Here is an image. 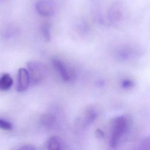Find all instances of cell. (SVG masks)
Returning a JSON list of instances; mask_svg holds the SVG:
<instances>
[{
    "instance_id": "obj_12",
    "label": "cell",
    "mask_w": 150,
    "mask_h": 150,
    "mask_svg": "<svg viewBox=\"0 0 150 150\" xmlns=\"http://www.w3.org/2000/svg\"><path fill=\"white\" fill-rule=\"evenodd\" d=\"M134 85V83L130 79H125L121 83V86L123 88H129Z\"/></svg>"
},
{
    "instance_id": "obj_1",
    "label": "cell",
    "mask_w": 150,
    "mask_h": 150,
    "mask_svg": "<svg viewBox=\"0 0 150 150\" xmlns=\"http://www.w3.org/2000/svg\"><path fill=\"white\" fill-rule=\"evenodd\" d=\"M131 118L128 115H121L114 118L111 124L110 146L115 148L120 142L123 136L129 130Z\"/></svg>"
},
{
    "instance_id": "obj_9",
    "label": "cell",
    "mask_w": 150,
    "mask_h": 150,
    "mask_svg": "<svg viewBox=\"0 0 150 150\" xmlns=\"http://www.w3.org/2000/svg\"><path fill=\"white\" fill-rule=\"evenodd\" d=\"M41 122L42 124L46 127L50 128L53 127L55 124V118L50 114H44L41 117Z\"/></svg>"
},
{
    "instance_id": "obj_2",
    "label": "cell",
    "mask_w": 150,
    "mask_h": 150,
    "mask_svg": "<svg viewBox=\"0 0 150 150\" xmlns=\"http://www.w3.org/2000/svg\"><path fill=\"white\" fill-rule=\"evenodd\" d=\"M28 68L30 83L32 85L39 84L47 76V70L46 67L38 62L30 61L28 62Z\"/></svg>"
},
{
    "instance_id": "obj_4",
    "label": "cell",
    "mask_w": 150,
    "mask_h": 150,
    "mask_svg": "<svg viewBox=\"0 0 150 150\" xmlns=\"http://www.w3.org/2000/svg\"><path fill=\"white\" fill-rule=\"evenodd\" d=\"M30 84V78L28 70L20 68L18 70L17 77L16 89L18 92L25 91Z\"/></svg>"
},
{
    "instance_id": "obj_3",
    "label": "cell",
    "mask_w": 150,
    "mask_h": 150,
    "mask_svg": "<svg viewBox=\"0 0 150 150\" xmlns=\"http://www.w3.org/2000/svg\"><path fill=\"white\" fill-rule=\"evenodd\" d=\"M37 12L42 16L50 17L54 13V7L53 3L49 0H39L35 5Z\"/></svg>"
},
{
    "instance_id": "obj_10",
    "label": "cell",
    "mask_w": 150,
    "mask_h": 150,
    "mask_svg": "<svg viewBox=\"0 0 150 150\" xmlns=\"http://www.w3.org/2000/svg\"><path fill=\"white\" fill-rule=\"evenodd\" d=\"M0 128L4 130H11L12 128V125L9 121L0 118Z\"/></svg>"
},
{
    "instance_id": "obj_8",
    "label": "cell",
    "mask_w": 150,
    "mask_h": 150,
    "mask_svg": "<svg viewBox=\"0 0 150 150\" xmlns=\"http://www.w3.org/2000/svg\"><path fill=\"white\" fill-rule=\"evenodd\" d=\"M61 142L56 137H50L47 141V147L50 150H57L61 149Z\"/></svg>"
},
{
    "instance_id": "obj_11",
    "label": "cell",
    "mask_w": 150,
    "mask_h": 150,
    "mask_svg": "<svg viewBox=\"0 0 150 150\" xmlns=\"http://www.w3.org/2000/svg\"><path fill=\"white\" fill-rule=\"evenodd\" d=\"M42 32L43 34V36L45 38V39L46 41H49L50 39V30L49 27L47 25H43L42 27Z\"/></svg>"
},
{
    "instance_id": "obj_7",
    "label": "cell",
    "mask_w": 150,
    "mask_h": 150,
    "mask_svg": "<svg viewBox=\"0 0 150 150\" xmlns=\"http://www.w3.org/2000/svg\"><path fill=\"white\" fill-rule=\"evenodd\" d=\"M97 113L93 108H88L87 109L83 115L82 122L84 126H87L91 124L96 119Z\"/></svg>"
},
{
    "instance_id": "obj_5",
    "label": "cell",
    "mask_w": 150,
    "mask_h": 150,
    "mask_svg": "<svg viewBox=\"0 0 150 150\" xmlns=\"http://www.w3.org/2000/svg\"><path fill=\"white\" fill-rule=\"evenodd\" d=\"M53 64L58 71L60 76L64 81H68L71 79V70L66 64L58 58H53L52 60Z\"/></svg>"
},
{
    "instance_id": "obj_6",
    "label": "cell",
    "mask_w": 150,
    "mask_h": 150,
    "mask_svg": "<svg viewBox=\"0 0 150 150\" xmlns=\"http://www.w3.org/2000/svg\"><path fill=\"white\" fill-rule=\"evenodd\" d=\"M12 77L7 73L2 74L0 77V90L6 91L9 90L13 84Z\"/></svg>"
},
{
    "instance_id": "obj_14",
    "label": "cell",
    "mask_w": 150,
    "mask_h": 150,
    "mask_svg": "<svg viewBox=\"0 0 150 150\" xmlns=\"http://www.w3.org/2000/svg\"><path fill=\"white\" fill-rule=\"evenodd\" d=\"M97 132H98V135H99V136H103V133L101 131H100L99 129L98 130H97Z\"/></svg>"
},
{
    "instance_id": "obj_13",
    "label": "cell",
    "mask_w": 150,
    "mask_h": 150,
    "mask_svg": "<svg viewBox=\"0 0 150 150\" xmlns=\"http://www.w3.org/2000/svg\"><path fill=\"white\" fill-rule=\"evenodd\" d=\"M21 149H29V150H30V149H35V148L32 145H24L22 147H21L20 148Z\"/></svg>"
}]
</instances>
